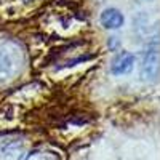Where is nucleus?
Listing matches in <instances>:
<instances>
[{
    "label": "nucleus",
    "instance_id": "f257e3e1",
    "mask_svg": "<svg viewBox=\"0 0 160 160\" xmlns=\"http://www.w3.org/2000/svg\"><path fill=\"white\" fill-rule=\"evenodd\" d=\"M21 62H22V55L15 47L0 50V75L3 78L15 75L21 69L22 66Z\"/></svg>",
    "mask_w": 160,
    "mask_h": 160
},
{
    "label": "nucleus",
    "instance_id": "f03ea898",
    "mask_svg": "<svg viewBox=\"0 0 160 160\" xmlns=\"http://www.w3.org/2000/svg\"><path fill=\"white\" fill-rule=\"evenodd\" d=\"M142 75L154 82L158 77V45H151L148 53L144 56V62H142Z\"/></svg>",
    "mask_w": 160,
    "mask_h": 160
},
{
    "label": "nucleus",
    "instance_id": "7ed1b4c3",
    "mask_svg": "<svg viewBox=\"0 0 160 160\" xmlns=\"http://www.w3.org/2000/svg\"><path fill=\"white\" fill-rule=\"evenodd\" d=\"M133 66H135V56L131 53H120V55L114 58L111 71L115 75H123V74L131 72Z\"/></svg>",
    "mask_w": 160,
    "mask_h": 160
},
{
    "label": "nucleus",
    "instance_id": "20e7f679",
    "mask_svg": "<svg viewBox=\"0 0 160 160\" xmlns=\"http://www.w3.org/2000/svg\"><path fill=\"white\" fill-rule=\"evenodd\" d=\"M123 15L115 8H108L101 13V22L106 29H118L123 26Z\"/></svg>",
    "mask_w": 160,
    "mask_h": 160
},
{
    "label": "nucleus",
    "instance_id": "39448f33",
    "mask_svg": "<svg viewBox=\"0 0 160 160\" xmlns=\"http://www.w3.org/2000/svg\"><path fill=\"white\" fill-rule=\"evenodd\" d=\"M24 146L22 142H10L0 151V160H22Z\"/></svg>",
    "mask_w": 160,
    "mask_h": 160
},
{
    "label": "nucleus",
    "instance_id": "423d86ee",
    "mask_svg": "<svg viewBox=\"0 0 160 160\" xmlns=\"http://www.w3.org/2000/svg\"><path fill=\"white\" fill-rule=\"evenodd\" d=\"M24 160H58V157L53 152H45V151H35L29 154Z\"/></svg>",
    "mask_w": 160,
    "mask_h": 160
}]
</instances>
